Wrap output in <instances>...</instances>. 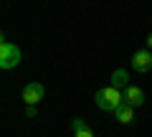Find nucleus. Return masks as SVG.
Here are the masks:
<instances>
[{
  "mask_svg": "<svg viewBox=\"0 0 152 137\" xmlns=\"http://www.w3.org/2000/svg\"><path fill=\"white\" fill-rule=\"evenodd\" d=\"M94 102H96V107L104 109V112H117L124 104V94H122L119 89H114V86H104V89H99V92L94 94Z\"/></svg>",
  "mask_w": 152,
  "mask_h": 137,
  "instance_id": "nucleus-1",
  "label": "nucleus"
},
{
  "mask_svg": "<svg viewBox=\"0 0 152 137\" xmlns=\"http://www.w3.org/2000/svg\"><path fill=\"white\" fill-rule=\"evenodd\" d=\"M23 59V51L18 48L15 43H10V41H0V69L3 71H10V69H15L18 64H20Z\"/></svg>",
  "mask_w": 152,
  "mask_h": 137,
  "instance_id": "nucleus-2",
  "label": "nucleus"
},
{
  "mask_svg": "<svg viewBox=\"0 0 152 137\" xmlns=\"http://www.w3.org/2000/svg\"><path fill=\"white\" fill-rule=\"evenodd\" d=\"M46 97V89L41 81H31L23 86V102H26L28 107H38V102Z\"/></svg>",
  "mask_w": 152,
  "mask_h": 137,
  "instance_id": "nucleus-3",
  "label": "nucleus"
},
{
  "mask_svg": "<svg viewBox=\"0 0 152 137\" xmlns=\"http://www.w3.org/2000/svg\"><path fill=\"white\" fill-rule=\"evenodd\" d=\"M132 69H134L137 74H147L152 69V51L150 48L137 51V53L132 56Z\"/></svg>",
  "mask_w": 152,
  "mask_h": 137,
  "instance_id": "nucleus-4",
  "label": "nucleus"
},
{
  "mask_svg": "<svg viewBox=\"0 0 152 137\" xmlns=\"http://www.w3.org/2000/svg\"><path fill=\"white\" fill-rule=\"evenodd\" d=\"M124 102H127V104H132V107L145 104V92H142L140 86H127L124 89Z\"/></svg>",
  "mask_w": 152,
  "mask_h": 137,
  "instance_id": "nucleus-5",
  "label": "nucleus"
},
{
  "mask_svg": "<svg viewBox=\"0 0 152 137\" xmlns=\"http://www.w3.org/2000/svg\"><path fill=\"white\" fill-rule=\"evenodd\" d=\"M109 86H114V89H127L129 86V71H127V69H117V71L112 74V84H109Z\"/></svg>",
  "mask_w": 152,
  "mask_h": 137,
  "instance_id": "nucleus-6",
  "label": "nucleus"
},
{
  "mask_svg": "<svg viewBox=\"0 0 152 137\" xmlns=\"http://www.w3.org/2000/svg\"><path fill=\"white\" fill-rule=\"evenodd\" d=\"M114 119H117V122H122V125H129V122L134 119V107L124 102V104H122L119 109L114 112Z\"/></svg>",
  "mask_w": 152,
  "mask_h": 137,
  "instance_id": "nucleus-7",
  "label": "nucleus"
},
{
  "mask_svg": "<svg viewBox=\"0 0 152 137\" xmlns=\"http://www.w3.org/2000/svg\"><path fill=\"white\" fill-rule=\"evenodd\" d=\"M71 130H74V135L81 132V130H86V122H84L81 117H76V119H71Z\"/></svg>",
  "mask_w": 152,
  "mask_h": 137,
  "instance_id": "nucleus-8",
  "label": "nucleus"
},
{
  "mask_svg": "<svg viewBox=\"0 0 152 137\" xmlns=\"http://www.w3.org/2000/svg\"><path fill=\"white\" fill-rule=\"evenodd\" d=\"M74 137H94V132H91V130H89V127H86V130H81V132H76Z\"/></svg>",
  "mask_w": 152,
  "mask_h": 137,
  "instance_id": "nucleus-9",
  "label": "nucleus"
},
{
  "mask_svg": "<svg viewBox=\"0 0 152 137\" xmlns=\"http://www.w3.org/2000/svg\"><path fill=\"white\" fill-rule=\"evenodd\" d=\"M38 114V107H28L26 109V117H36Z\"/></svg>",
  "mask_w": 152,
  "mask_h": 137,
  "instance_id": "nucleus-10",
  "label": "nucleus"
},
{
  "mask_svg": "<svg viewBox=\"0 0 152 137\" xmlns=\"http://www.w3.org/2000/svg\"><path fill=\"white\" fill-rule=\"evenodd\" d=\"M147 48L152 51V33H150V36H147Z\"/></svg>",
  "mask_w": 152,
  "mask_h": 137,
  "instance_id": "nucleus-11",
  "label": "nucleus"
}]
</instances>
